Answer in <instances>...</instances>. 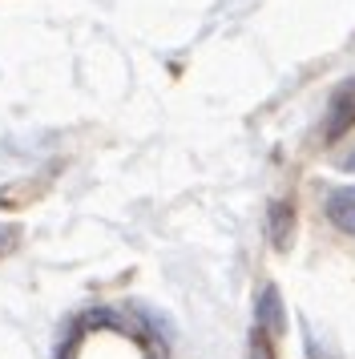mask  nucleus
<instances>
[{
	"mask_svg": "<svg viewBox=\"0 0 355 359\" xmlns=\"http://www.w3.org/2000/svg\"><path fill=\"white\" fill-rule=\"evenodd\" d=\"M351 126H355V81H347L331 93L327 121H323V137H327V142H339Z\"/></svg>",
	"mask_w": 355,
	"mask_h": 359,
	"instance_id": "1",
	"label": "nucleus"
},
{
	"mask_svg": "<svg viewBox=\"0 0 355 359\" xmlns=\"http://www.w3.org/2000/svg\"><path fill=\"white\" fill-rule=\"evenodd\" d=\"M250 359H271V351L262 347V335H255V343H250Z\"/></svg>",
	"mask_w": 355,
	"mask_h": 359,
	"instance_id": "5",
	"label": "nucleus"
},
{
	"mask_svg": "<svg viewBox=\"0 0 355 359\" xmlns=\"http://www.w3.org/2000/svg\"><path fill=\"white\" fill-rule=\"evenodd\" d=\"M343 170H355V149L347 154V158H343Z\"/></svg>",
	"mask_w": 355,
	"mask_h": 359,
	"instance_id": "6",
	"label": "nucleus"
},
{
	"mask_svg": "<svg viewBox=\"0 0 355 359\" xmlns=\"http://www.w3.org/2000/svg\"><path fill=\"white\" fill-rule=\"evenodd\" d=\"M327 218H331L343 234L355 238V186H343V190H331V194H327Z\"/></svg>",
	"mask_w": 355,
	"mask_h": 359,
	"instance_id": "3",
	"label": "nucleus"
},
{
	"mask_svg": "<svg viewBox=\"0 0 355 359\" xmlns=\"http://www.w3.org/2000/svg\"><path fill=\"white\" fill-rule=\"evenodd\" d=\"M255 315H258V327H262V331H271V335H283V331H287V311H283V294L274 291V287H262V291H258Z\"/></svg>",
	"mask_w": 355,
	"mask_h": 359,
	"instance_id": "2",
	"label": "nucleus"
},
{
	"mask_svg": "<svg viewBox=\"0 0 355 359\" xmlns=\"http://www.w3.org/2000/svg\"><path fill=\"white\" fill-rule=\"evenodd\" d=\"M271 243L279 246V250L290 243V206H287V202L271 210Z\"/></svg>",
	"mask_w": 355,
	"mask_h": 359,
	"instance_id": "4",
	"label": "nucleus"
}]
</instances>
